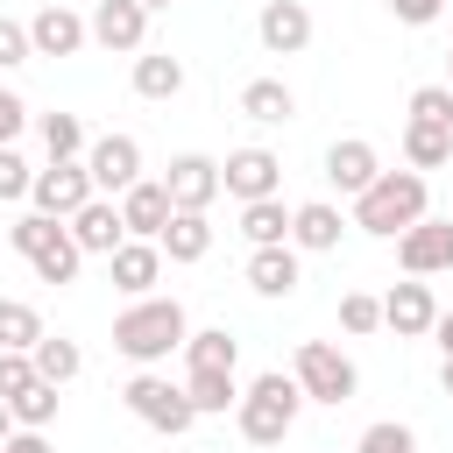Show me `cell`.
<instances>
[{"label":"cell","mask_w":453,"mask_h":453,"mask_svg":"<svg viewBox=\"0 0 453 453\" xmlns=\"http://www.w3.org/2000/svg\"><path fill=\"white\" fill-rule=\"evenodd\" d=\"M184 304L177 297H134L120 319H113V347L127 354V361H142V368H156V361H170L177 347H184Z\"/></svg>","instance_id":"obj_1"},{"label":"cell","mask_w":453,"mask_h":453,"mask_svg":"<svg viewBox=\"0 0 453 453\" xmlns=\"http://www.w3.org/2000/svg\"><path fill=\"white\" fill-rule=\"evenodd\" d=\"M297 403H304L297 375H283V368L255 375V382L241 389V403H234L241 439H248V446H283V439H290V425H297Z\"/></svg>","instance_id":"obj_2"},{"label":"cell","mask_w":453,"mask_h":453,"mask_svg":"<svg viewBox=\"0 0 453 453\" xmlns=\"http://www.w3.org/2000/svg\"><path fill=\"white\" fill-rule=\"evenodd\" d=\"M418 219H425V177H418V170H382L368 191H354V226H361V234L396 241V234L418 226Z\"/></svg>","instance_id":"obj_3"},{"label":"cell","mask_w":453,"mask_h":453,"mask_svg":"<svg viewBox=\"0 0 453 453\" xmlns=\"http://www.w3.org/2000/svg\"><path fill=\"white\" fill-rule=\"evenodd\" d=\"M120 396H127V411H134L142 425H156V432H170V439H177V432H191V418H198V411H191V396H184V382H170V375H156V368H142Z\"/></svg>","instance_id":"obj_4"},{"label":"cell","mask_w":453,"mask_h":453,"mask_svg":"<svg viewBox=\"0 0 453 453\" xmlns=\"http://www.w3.org/2000/svg\"><path fill=\"white\" fill-rule=\"evenodd\" d=\"M290 375H297V389H304L311 403H347V396H354V382H361V375H354V361H347L333 340H304Z\"/></svg>","instance_id":"obj_5"},{"label":"cell","mask_w":453,"mask_h":453,"mask_svg":"<svg viewBox=\"0 0 453 453\" xmlns=\"http://www.w3.org/2000/svg\"><path fill=\"white\" fill-rule=\"evenodd\" d=\"M85 177H92V191H127L134 177H142V142L134 134H99L92 149H85Z\"/></svg>","instance_id":"obj_6"},{"label":"cell","mask_w":453,"mask_h":453,"mask_svg":"<svg viewBox=\"0 0 453 453\" xmlns=\"http://www.w3.org/2000/svg\"><path fill=\"white\" fill-rule=\"evenodd\" d=\"M28 198H35V212L71 219V212H78L85 198H99V191H92L85 163H50V170H35V177H28Z\"/></svg>","instance_id":"obj_7"},{"label":"cell","mask_w":453,"mask_h":453,"mask_svg":"<svg viewBox=\"0 0 453 453\" xmlns=\"http://www.w3.org/2000/svg\"><path fill=\"white\" fill-rule=\"evenodd\" d=\"M396 262H403L411 276L453 269V219H418V226H403V234H396Z\"/></svg>","instance_id":"obj_8"},{"label":"cell","mask_w":453,"mask_h":453,"mask_svg":"<svg viewBox=\"0 0 453 453\" xmlns=\"http://www.w3.org/2000/svg\"><path fill=\"white\" fill-rule=\"evenodd\" d=\"M276 184H283V163H276L269 149H234V156L219 163V191H234L241 205H248V198H276Z\"/></svg>","instance_id":"obj_9"},{"label":"cell","mask_w":453,"mask_h":453,"mask_svg":"<svg viewBox=\"0 0 453 453\" xmlns=\"http://www.w3.org/2000/svg\"><path fill=\"white\" fill-rule=\"evenodd\" d=\"M163 191H170L177 212H205V205L219 198V163H212V156H177V163L163 170Z\"/></svg>","instance_id":"obj_10"},{"label":"cell","mask_w":453,"mask_h":453,"mask_svg":"<svg viewBox=\"0 0 453 453\" xmlns=\"http://www.w3.org/2000/svg\"><path fill=\"white\" fill-rule=\"evenodd\" d=\"M170 191L163 184H149V177H134L127 191H120V226H127V241H156L163 226H170Z\"/></svg>","instance_id":"obj_11"},{"label":"cell","mask_w":453,"mask_h":453,"mask_svg":"<svg viewBox=\"0 0 453 453\" xmlns=\"http://www.w3.org/2000/svg\"><path fill=\"white\" fill-rule=\"evenodd\" d=\"M85 42H92V28H85L64 0H57V7H42V14L28 21V50H35V57H78Z\"/></svg>","instance_id":"obj_12"},{"label":"cell","mask_w":453,"mask_h":453,"mask_svg":"<svg viewBox=\"0 0 453 453\" xmlns=\"http://www.w3.org/2000/svg\"><path fill=\"white\" fill-rule=\"evenodd\" d=\"M71 241H78L85 255H113V248L127 241V226H120V205H113V198H85V205L71 212Z\"/></svg>","instance_id":"obj_13"},{"label":"cell","mask_w":453,"mask_h":453,"mask_svg":"<svg viewBox=\"0 0 453 453\" xmlns=\"http://www.w3.org/2000/svg\"><path fill=\"white\" fill-rule=\"evenodd\" d=\"M432 319H439V304H432V283H396V290L382 297V326H389L396 340H418V333H432Z\"/></svg>","instance_id":"obj_14"},{"label":"cell","mask_w":453,"mask_h":453,"mask_svg":"<svg viewBox=\"0 0 453 453\" xmlns=\"http://www.w3.org/2000/svg\"><path fill=\"white\" fill-rule=\"evenodd\" d=\"M85 28H92V42H106V50H142L149 7H142V0H99Z\"/></svg>","instance_id":"obj_15"},{"label":"cell","mask_w":453,"mask_h":453,"mask_svg":"<svg viewBox=\"0 0 453 453\" xmlns=\"http://www.w3.org/2000/svg\"><path fill=\"white\" fill-rule=\"evenodd\" d=\"M255 28H262V42H269V50H276V57H297V50H304V42H311V14H304V7H297V0H269V7H262V21H255Z\"/></svg>","instance_id":"obj_16"},{"label":"cell","mask_w":453,"mask_h":453,"mask_svg":"<svg viewBox=\"0 0 453 453\" xmlns=\"http://www.w3.org/2000/svg\"><path fill=\"white\" fill-rule=\"evenodd\" d=\"M326 177H333L340 191H368V184L382 177V163H375V149H368L361 134H347V142L326 149Z\"/></svg>","instance_id":"obj_17"},{"label":"cell","mask_w":453,"mask_h":453,"mask_svg":"<svg viewBox=\"0 0 453 453\" xmlns=\"http://www.w3.org/2000/svg\"><path fill=\"white\" fill-rule=\"evenodd\" d=\"M106 262H113V283H120L127 297H149V283L163 276V248H156V241H120Z\"/></svg>","instance_id":"obj_18"},{"label":"cell","mask_w":453,"mask_h":453,"mask_svg":"<svg viewBox=\"0 0 453 453\" xmlns=\"http://www.w3.org/2000/svg\"><path fill=\"white\" fill-rule=\"evenodd\" d=\"M248 283H255L262 297H290V290H297V255H290V241L255 248V255H248Z\"/></svg>","instance_id":"obj_19"},{"label":"cell","mask_w":453,"mask_h":453,"mask_svg":"<svg viewBox=\"0 0 453 453\" xmlns=\"http://www.w3.org/2000/svg\"><path fill=\"white\" fill-rule=\"evenodd\" d=\"M241 113L262 120V127H283V120L297 113V92H290L283 78H255V85H241Z\"/></svg>","instance_id":"obj_20"},{"label":"cell","mask_w":453,"mask_h":453,"mask_svg":"<svg viewBox=\"0 0 453 453\" xmlns=\"http://www.w3.org/2000/svg\"><path fill=\"white\" fill-rule=\"evenodd\" d=\"M156 248H163L170 262H205V248H212V226H205V212H170V226L156 234Z\"/></svg>","instance_id":"obj_21"},{"label":"cell","mask_w":453,"mask_h":453,"mask_svg":"<svg viewBox=\"0 0 453 453\" xmlns=\"http://www.w3.org/2000/svg\"><path fill=\"white\" fill-rule=\"evenodd\" d=\"M290 241H297V248H311V255H326V248H340V212H333L326 198H311V205H297V212H290Z\"/></svg>","instance_id":"obj_22"},{"label":"cell","mask_w":453,"mask_h":453,"mask_svg":"<svg viewBox=\"0 0 453 453\" xmlns=\"http://www.w3.org/2000/svg\"><path fill=\"white\" fill-rule=\"evenodd\" d=\"M241 234H248L255 248L290 241V212H283V198H248V205H241Z\"/></svg>","instance_id":"obj_23"},{"label":"cell","mask_w":453,"mask_h":453,"mask_svg":"<svg viewBox=\"0 0 453 453\" xmlns=\"http://www.w3.org/2000/svg\"><path fill=\"white\" fill-rule=\"evenodd\" d=\"M28 262H35V276H42V283H71V276H78V262H85V248L71 241V226H57Z\"/></svg>","instance_id":"obj_24"},{"label":"cell","mask_w":453,"mask_h":453,"mask_svg":"<svg viewBox=\"0 0 453 453\" xmlns=\"http://www.w3.org/2000/svg\"><path fill=\"white\" fill-rule=\"evenodd\" d=\"M403 156H411V170H439V163L453 156V127L411 120V127H403Z\"/></svg>","instance_id":"obj_25"},{"label":"cell","mask_w":453,"mask_h":453,"mask_svg":"<svg viewBox=\"0 0 453 453\" xmlns=\"http://www.w3.org/2000/svg\"><path fill=\"white\" fill-rule=\"evenodd\" d=\"M184 361H191V368H234V361H241V340H234L226 326L184 333Z\"/></svg>","instance_id":"obj_26"},{"label":"cell","mask_w":453,"mask_h":453,"mask_svg":"<svg viewBox=\"0 0 453 453\" xmlns=\"http://www.w3.org/2000/svg\"><path fill=\"white\" fill-rule=\"evenodd\" d=\"M28 361H35V375H42V382H57V389H64V382H71V375L85 368L78 340H50V333H42L35 347H28Z\"/></svg>","instance_id":"obj_27"},{"label":"cell","mask_w":453,"mask_h":453,"mask_svg":"<svg viewBox=\"0 0 453 453\" xmlns=\"http://www.w3.org/2000/svg\"><path fill=\"white\" fill-rule=\"evenodd\" d=\"M134 92L142 99H177L184 92V64L177 57H134Z\"/></svg>","instance_id":"obj_28"},{"label":"cell","mask_w":453,"mask_h":453,"mask_svg":"<svg viewBox=\"0 0 453 453\" xmlns=\"http://www.w3.org/2000/svg\"><path fill=\"white\" fill-rule=\"evenodd\" d=\"M184 396H191V411H226V403H241V389H234V368H191Z\"/></svg>","instance_id":"obj_29"},{"label":"cell","mask_w":453,"mask_h":453,"mask_svg":"<svg viewBox=\"0 0 453 453\" xmlns=\"http://www.w3.org/2000/svg\"><path fill=\"white\" fill-rule=\"evenodd\" d=\"M42 149H50V163H78L85 120H78V113H42Z\"/></svg>","instance_id":"obj_30"},{"label":"cell","mask_w":453,"mask_h":453,"mask_svg":"<svg viewBox=\"0 0 453 453\" xmlns=\"http://www.w3.org/2000/svg\"><path fill=\"white\" fill-rule=\"evenodd\" d=\"M7 411H14V425H28V432H42V425L57 418V382H42V375H35V382H28V389H21V396H14Z\"/></svg>","instance_id":"obj_31"},{"label":"cell","mask_w":453,"mask_h":453,"mask_svg":"<svg viewBox=\"0 0 453 453\" xmlns=\"http://www.w3.org/2000/svg\"><path fill=\"white\" fill-rule=\"evenodd\" d=\"M42 340V319H35V304H21V297H0V347H35Z\"/></svg>","instance_id":"obj_32"},{"label":"cell","mask_w":453,"mask_h":453,"mask_svg":"<svg viewBox=\"0 0 453 453\" xmlns=\"http://www.w3.org/2000/svg\"><path fill=\"white\" fill-rule=\"evenodd\" d=\"M28 382H35V361H28V347H0V403H14Z\"/></svg>","instance_id":"obj_33"},{"label":"cell","mask_w":453,"mask_h":453,"mask_svg":"<svg viewBox=\"0 0 453 453\" xmlns=\"http://www.w3.org/2000/svg\"><path fill=\"white\" fill-rule=\"evenodd\" d=\"M340 326H347V333H375V326H382V297L347 290V297H340Z\"/></svg>","instance_id":"obj_34"},{"label":"cell","mask_w":453,"mask_h":453,"mask_svg":"<svg viewBox=\"0 0 453 453\" xmlns=\"http://www.w3.org/2000/svg\"><path fill=\"white\" fill-rule=\"evenodd\" d=\"M411 120L453 127V92H446V85H418V92H411Z\"/></svg>","instance_id":"obj_35"},{"label":"cell","mask_w":453,"mask_h":453,"mask_svg":"<svg viewBox=\"0 0 453 453\" xmlns=\"http://www.w3.org/2000/svg\"><path fill=\"white\" fill-rule=\"evenodd\" d=\"M354 453H418V439H411V425H389V418H382V425H368V432H361V446H354Z\"/></svg>","instance_id":"obj_36"},{"label":"cell","mask_w":453,"mask_h":453,"mask_svg":"<svg viewBox=\"0 0 453 453\" xmlns=\"http://www.w3.org/2000/svg\"><path fill=\"white\" fill-rule=\"evenodd\" d=\"M50 234H57V219H50V212H28V219H14V226H7V241H14L21 255H35Z\"/></svg>","instance_id":"obj_37"},{"label":"cell","mask_w":453,"mask_h":453,"mask_svg":"<svg viewBox=\"0 0 453 453\" xmlns=\"http://www.w3.org/2000/svg\"><path fill=\"white\" fill-rule=\"evenodd\" d=\"M28 177H35V170H28V163L0 142V198H21V191H28Z\"/></svg>","instance_id":"obj_38"},{"label":"cell","mask_w":453,"mask_h":453,"mask_svg":"<svg viewBox=\"0 0 453 453\" xmlns=\"http://www.w3.org/2000/svg\"><path fill=\"white\" fill-rule=\"evenodd\" d=\"M28 57H35V50H28V28L0 14V64H28Z\"/></svg>","instance_id":"obj_39"},{"label":"cell","mask_w":453,"mask_h":453,"mask_svg":"<svg viewBox=\"0 0 453 453\" xmlns=\"http://www.w3.org/2000/svg\"><path fill=\"white\" fill-rule=\"evenodd\" d=\"M389 7H396V21L425 28V21H439V7H446V0H389Z\"/></svg>","instance_id":"obj_40"},{"label":"cell","mask_w":453,"mask_h":453,"mask_svg":"<svg viewBox=\"0 0 453 453\" xmlns=\"http://www.w3.org/2000/svg\"><path fill=\"white\" fill-rule=\"evenodd\" d=\"M21 120H28V106H21L14 92H0V142H14V134H21Z\"/></svg>","instance_id":"obj_41"},{"label":"cell","mask_w":453,"mask_h":453,"mask_svg":"<svg viewBox=\"0 0 453 453\" xmlns=\"http://www.w3.org/2000/svg\"><path fill=\"white\" fill-rule=\"evenodd\" d=\"M0 453H50V439H42V432H28V425H21V432H7V446H0Z\"/></svg>","instance_id":"obj_42"},{"label":"cell","mask_w":453,"mask_h":453,"mask_svg":"<svg viewBox=\"0 0 453 453\" xmlns=\"http://www.w3.org/2000/svg\"><path fill=\"white\" fill-rule=\"evenodd\" d=\"M432 333H439V354H453V311H439V319H432Z\"/></svg>","instance_id":"obj_43"},{"label":"cell","mask_w":453,"mask_h":453,"mask_svg":"<svg viewBox=\"0 0 453 453\" xmlns=\"http://www.w3.org/2000/svg\"><path fill=\"white\" fill-rule=\"evenodd\" d=\"M7 432H14V411H7V403H0V446H7Z\"/></svg>","instance_id":"obj_44"},{"label":"cell","mask_w":453,"mask_h":453,"mask_svg":"<svg viewBox=\"0 0 453 453\" xmlns=\"http://www.w3.org/2000/svg\"><path fill=\"white\" fill-rule=\"evenodd\" d=\"M439 382H446V389H453V354H446V368H439Z\"/></svg>","instance_id":"obj_45"},{"label":"cell","mask_w":453,"mask_h":453,"mask_svg":"<svg viewBox=\"0 0 453 453\" xmlns=\"http://www.w3.org/2000/svg\"><path fill=\"white\" fill-rule=\"evenodd\" d=\"M446 92H453V50H446Z\"/></svg>","instance_id":"obj_46"},{"label":"cell","mask_w":453,"mask_h":453,"mask_svg":"<svg viewBox=\"0 0 453 453\" xmlns=\"http://www.w3.org/2000/svg\"><path fill=\"white\" fill-rule=\"evenodd\" d=\"M142 7H170V0H142Z\"/></svg>","instance_id":"obj_47"},{"label":"cell","mask_w":453,"mask_h":453,"mask_svg":"<svg viewBox=\"0 0 453 453\" xmlns=\"http://www.w3.org/2000/svg\"><path fill=\"white\" fill-rule=\"evenodd\" d=\"M42 7H57V0H42Z\"/></svg>","instance_id":"obj_48"},{"label":"cell","mask_w":453,"mask_h":453,"mask_svg":"<svg viewBox=\"0 0 453 453\" xmlns=\"http://www.w3.org/2000/svg\"><path fill=\"white\" fill-rule=\"evenodd\" d=\"M0 234H7V226H0Z\"/></svg>","instance_id":"obj_49"}]
</instances>
